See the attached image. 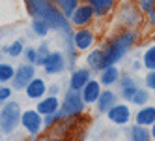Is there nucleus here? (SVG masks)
Instances as JSON below:
<instances>
[{"mask_svg": "<svg viewBox=\"0 0 155 141\" xmlns=\"http://www.w3.org/2000/svg\"><path fill=\"white\" fill-rule=\"evenodd\" d=\"M107 117H108L110 122L121 126V124H127L131 121V109H129V105H125V104H116V105H112L108 109Z\"/></svg>", "mask_w": 155, "mask_h": 141, "instance_id": "obj_9", "label": "nucleus"}, {"mask_svg": "<svg viewBox=\"0 0 155 141\" xmlns=\"http://www.w3.org/2000/svg\"><path fill=\"white\" fill-rule=\"evenodd\" d=\"M95 17V9L90 6V4H79L75 9H73V13L69 15V23L73 26H86V25H90L92 21Z\"/></svg>", "mask_w": 155, "mask_h": 141, "instance_id": "obj_5", "label": "nucleus"}, {"mask_svg": "<svg viewBox=\"0 0 155 141\" xmlns=\"http://www.w3.org/2000/svg\"><path fill=\"white\" fill-rule=\"evenodd\" d=\"M116 104H118V96L110 90V89L108 90H101V94H99V98L95 102L99 113H108V109L112 105H116Z\"/></svg>", "mask_w": 155, "mask_h": 141, "instance_id": "obj_14", "label": "nucleus"}, {"mask_svg": "<svg viewBox=\"0 0 155 141\" xmlns=\"http://www.w3.org/2000/svg\"><path fill=\"white\" fill-rule=\"evenodd\" d=\"M12 89H9L8 85H0V107H2L6 102H9V98H12Z\"/></svg>", "mask_w": 155, "mask_h": 141, "instance_id": "obj_30", "label": "nucleus"}, {"mask_svg": "<svg viewBox=\"0 0 155 141\" xmlns=\"http://www.w3.org/2000/svg\"><path fill=\"white\" fill-rule=\"evenodd\" d=\"M124 2H127V0H124Z\"/></svg>", "mask_w": 155, "mask_h": 141, "instance_id": "obj_37", "label": "nucleus"}, {"mask_svg": "<svg viewBox=\"0 0 155 141\" xmlns=\"http://www.w3.org/2000/svg\"><path fill=\"white\" fill-rule=\"evenodd\" d=\"M135 121L140 126H151L155 122V107L153 105H142L140 111H137Z\"/></svg>", "mask_w": 155, "mask_h": 141, "instance_id": "obj_15", "label": "nucleus"}, {"mask_svg": "<svg viewBox=\"0 0 155 141\" xmlns=\"http://www.w3.org/2000/svg\"><path fill=\"white\" fill-rule=\"evenodd\" d=\"M21 126H23L30 136H38L41 132L43 124V115L38 109H26L21 115Z\"/></svg>", "mask_w": 155, "mask_h": 141, "instance_id": "obj_4", "label": "nucleus"}, {"mask_svg": "<svg viewBox=\"0 0 155 141\" xmlns=\"http://www.w3.org/2000/svg\"><path fill=\"white\" fill-rule=\"evenodd\" d=\"M146 86L150 90H155V70H150V73L146 75Z\"/></svg>", "mask_w": 155, "mask_h": 141, "instance_id": "obj_32", "label": "nucleus"}, {"mask_svg": "<svg viewBox=\"0 0 155 141\" xmlns=\"http://www.w3.org/2000/svg\"><path fill=\"white\" fill-rule=\"evenodd\" d=\"M142 64H144V68H146V70H155V43L146 49Z\"/></svg>", "mask_w": 155, "mask_h": 141, "instance_id": "obj_28", "label": "nucleus"}, {"mask_svg": "<svg viewBox=\"0 0 155 141\" xmlns=\"http://www.w3.org/2000/svg\"><path fill=\"white\" fill-rule=\"evenodd\" d=\"M0 55H2V51H0Z\"/></svg>", "mask_w": 155, "mask_h": 141, "instance_id": "obj_36", "label": "nucleus"}, {"mask_svg": "<svg viewBox=\"0 0 155 141\" xmlns=\"http://www.w3.org/2000/svg\"><path fill=\"white\" fill-rule=\"evenodd\" d=\"M25 4H26V8H28V12L32 13V17H36V15H39L51 2H49V0H25Z\"/></svg>", "mask_w": 155, "mask_h": 141, "instance_id": "obj_24", "label": "nucleus"}, {"mask_svg": "<svg viewBox=\"0 0 155 141\" xmlns=\"http://www.w3.org/2000/svg\"><path fill=\"white\" fill-rule=\"evenodd\" d=\"M36 109L45 117V115H52V113H56L60 111V100H58V96H43V98L36 104Z\"/></svg>", "mask_w": 155, "mask_h": 141, "instance_id": "obj_10", "label": "nucleus"}, {"mask_svg": "<svg viewBox=\"0 0 155 141\" xmlns=\"http://www.w3.org/2000/svg\"><path fill=\"white\" fill-rule=\"evenodd\" d=\"M86 64L90 66L92 70H99L101 72L105 68V57H103V49H95L90 51V55L86 57Z\"/></svg>", "mask_w": 155, "mask_h": 141, "instance_id": "obj_19", "label": "nucleus"}, {"mask_svg": "<svg viewBox=\"0 0 155 141\" xmlns=\"http://www.w3.org/2000/svg\"><path fill=\"white\" fill-rule=\"evenodd\" d=\"M135 41H137V32L135 30H124V32H120V34H116L112 40H108L105 49H103L105 68L114 66L120 58H124L129 53V49L135 45Z\"/></svg>", "mask_w": 155, "mask_h": 141, "instance_id": "obj_1", "label": "nucleus"}, {"mask_svg": "<svg viewBox=\"0 0 155 141\" xmlns=\"http://www.w3.org/2000/svg\"><path fill=\"white\" fill-rule=\"evenodd\" d=\"M36 77V66L34 64H21V66L15 68V75H13V89L21 90V89H26V85Z\"/></svg>", "mask_w": 155, "mask_h": 141, "instance_id": "obj_6", "label": "nucleus"}, {"mask_svg": "<svg viewBox=\"0 0 155 141\" xmlns=\"http://www.w3.org/2000/svg\"><path fill=\"white\" fill-rule=\"evenodd\" d=\"M65 66H68V62H65L64 53L62 51H51L49 58L45 60V64H43V70H45V73H49V75H54V73L64 72Z\"/></svg>", "mask_w": 155, "mask_h": 141, "instance_id": "obj_8", "label": "nucleus"}, {"mask_svg": "<svg viewBox=\"0 0 155 141\" xmlns=\"http://www.w3.org/2000/svg\"><path fill=\"white\" fill-rule=\"evenodd\" d=\"M144 66V64H140V62H135V64H133V68H135V70H140Z\"/></svg>", "mask_w": 155, "mask_h": 141, "instance_id": "obj_35", "label": "nucleus"}, {"mask_svg": "<svg viewBox=\"0 0 155 141\" xmlns=\"http://www.w3.org/2000/svg\"><path fill=\"white\" fill-rule=\"evenodd\" d=\"M84 107H86V102L82 98L81 90H71L68 89L64 94V100L60 104V111L64 113V117H79L84 113Z\"/></svg>", "mask_w": 155, "mask_h": 141, "instance_id": "obj_3", "label": "nucleus"}, {"mask_svg": "<svg viewBox=\"0 0 155 141\" xmlns=\"http://www.w3.org/2000/svg\"><path fill=\"white\" fill-rule=\"evenodd\" d=\"M21 105L17 102H6L2 105V109H0V130H2V134H13L17 126L21 124Z\"/></svg>", "mask_w": 155, "mask_h": 141, "instance_id": "obj_2", "label": "nucleus"}, {"mask_svg": "<svg viewBox=\"0 0 155 141\" xmlns=\"http://www.w3.org/2000/svg\"><path fill=\"white\" fill-rule=\"evenodd\" d=\"M47 90H49V94H52V96H56V94H58V90H60V86H58V85H52V86H49Z\"/></svg>", "mask_w": 155, "mask_h": 141, "instance_id": "obj_33", "label": "nucleus"}, {"mask_svg": "<svg viewBox=\"0 0 155 141\" xmlns=\"http://www.w3.org/2000/svg\"><path fill=\"white\" fill-rule=\"evenodd\" d=\"M15 75V66L9 62H0V85H6L9 81H13Z\"/></svg>", "mask_w": 155, "mask_h": 141, "instance_id": "obj_22", "label": "nucleus"}, {"mask_svg": "<svg viewBox=\"0 0 155 141\" xmlns=\"http://www.w3.org/2000/svg\"><path fill=\"white\" fill-rule=\"evenodd\" d=\"M148 100H150V94H148V90H142V89H138L137 92H135V96L131 98V104H135V105H146L148 104Z\"/></svg>", "mask_w": 155, "mask_h": 141, "instance_id": "obj_29", "label": "nucleus"}, {"mask_svg": "<svg viewBox=\"0 0 155 141\" xmlns=\"http://www.w3.org/2000/svg\"><path fill=\"white\" fill-rule=\"evenodd\" d=\"M49 2L56 6V8L60 9V12H62L65 17H68V19H69V15L73 13V9L81 4L79 0H49Z\"/></svg>", "mask_w": 155, "mask_h": 141, "instance_id": "obj_20", "label": "nucleus"}, {"mask_svg": "<svg viewBox=\"0 0 155 141\" xmlns=\"http://www.w3.org/2000/svg\"><path fill=\"white\" fill-rule=\"evenodd\" d=\"M137 90H138L137 81L133 79V77H129V75H124V77H121V81H120V92H121V98L131 102V98L135 96Z\"/></svg>", "mask_w": 155, "mask_h": 141, "instance_id": "obj_16", "label": "nucleus"}, {"mask_svg": "<svg viewBox=\"0 0 155 141\" xmlns=\"http://www.w3.org/2000/svg\"><path fill=\"white\" fill-rule=\"evenodd\" d=\"M23 55L26 57L28 64H34V66H36V62H38V51H36V47H26Z\"/></svg>", "mask_w": 155, "mask_h": 141, "instance_id": "obj_31", "label": "nucleus"}, {"mask_svg": "<svg viewBox=\"0 0 155 141\" xmlns=\"http://www.w3.org/2000/svg\"><path fill=\"white\" fill-rule=\"evenodd\" d=\"M82 94V98L86 104H95L97 98H99V94H101V83L95 81V79H90L86 85H84V89L81 90Z\"/></svg>", "mask_w": 155, "mask_h": 141, "instance_id": "obj_13", "label": "nucleus"}, {"mask_svg": "<svg viewBox=\"0 0 155 141\" xmlns=\"http://www.w3.org/2000/svg\"><path fill=\"white\" fill-rule=\"evenodd\" d=\"M92 77H90V70L88 68H77V70H73L71 77H69V89L71 90H82L84 85Z\"/></svg>", "mask_w": 155, "mask_h": 141, "instance_id": "obj_11", "label": "nucleus"}, {"mask_svg": "<svg viewBox=\"0 0 155 141\" xmlns=\"http://www.w3.org/2000/svg\"><path fill=\"white\" fill-rule=\"evenodd\" d=\"M25 92H26V96L30 100H41L43 96H45V92H47V85H45V81H43L41 77H34L26 85Z\"/></svg>", "mask_w": 155, "mask_h": 141, "instance_id": "obj_12", "label": "nucleus"}, {"mask_svg": "<svg viewBox=\"0 0 155 141\" xmlns=\"http://www.w3.org/2000/svg\"><path fill=\"white\" fill-rule=\"evenodd\" d=\"M4 53L6 55H9V57H21V53H25V45H23V41L21 40H15L13 43H9V45H6L4 47Z\"/></svg>", "mask_w": 155, "mask_h": 141, "instance_id": "obj_26", "label": "nucleus"}, {"mask_svg": "<svg viewBox=\"0 0 155 141\" xmlns=\"http://www.w3.org/2000/svg\"><path fill=\"white\" fill-rule=\"evenodd\" d=\"M120 81V70L116 66H107L105 70H101V77H99V83L105 85V86H110Z\"/></svg>", "mask_w": 155, "mask_h": 141, "instance_id": "obj_17", "label": "nucleus"}, {"mask_svg": "<svg viewBox=\"0 0 155 141\" xmlns=\"http://www.w3.org/2000/svg\"><path fill=\"white\" fill-rule=\"evenodd\" d=\"M95 41V34L90 28L81 26L77 32H73V45L77 51H88Z\"/></svg>", "mask_w": 155, "mask_h": 141, "instance_id": "obj_7", "label": "nucleus"}, {"mask_svg": "<svg viewBox=\"0 0 155 141\" xmlns=\"http://www.w3.org/2000/svg\"><path fill=\"white\" fill-rule=\"evenodd\" d=\"M150 134H151V139H155V122L151 124V130H150Z\"/></svg>", "mask_w": 155, "mask_h": 141, "instance_id": "obj_34", "label": "nucleus"}, {"mask_svg": "<svg viewBox=\"0 0 155 141\" xmlns=\"http://www.w3.org/2000/svg\"><path fill=\"white\" fill-rule=\"evenodd\" d=\"M131 141H151V134L146 126H133L131 128Z\"/></svg>", "mask_w": 155, "mask_h": 141, "instance_id": "obj_23", "label": "nucleus"}, {"mask_svg": "<svg viewBox=\"0 0 155 141\" xmlns=\"http://www.w3.org/2000/svg\"><path fill=\"white\" fill-rule=\"evenodd\" d=\"M36 51H38V62H36V66H43L45 60L49 58V55H51V49L47 45V41H41L39 45L36 47Z\"/></svg>", "mask_w": 155, "mask_h": 141, "instance_id": "obj_27", "label": "nucleus"}, {"mask_svg": "<svg viewBox=\"0 0 155 141\" xmlns=\"http://www.w3.org/2000/svg\"><path fill=\"white\" fill-rule=\"evenodd\" d=\"M84 2L95 9V17H103L114 8V0H84Z\"/></svg>", "mask_w": 155, "mask_h": 141, "instance_id": "obj_18", "label": "nucleus"}, {"mask_svg": "<svg viewBox=\"0 0 155 141\" xmlns=\"http://www.w3.org/2000/svg\"><path fill=\"white\" fill-rule=\"evenodd\" d=\"M32 30L36 32V36L38 38H45L47 34H49V30H51V26H49V23L45 19H41V17H32Z\"/></svg>", "mask_w": 155, "mask_h": 141, "instance_id": "obj_21", "label": "nucleus"}, {"mask_svg": "<svg viewBox=\"0 0 155 141\" xmlns=\"http://www.w3.org/2000/svg\"><path fill=\"white\" fill-rule=\"evenodd\" d=\"M138 6L150 17V23L155 26V0H138Z\"/></svg>", "mask_w": 155, "mask_h": 141, "instance_id": "obj_25", "label": "nucleus"}]
</instances>
